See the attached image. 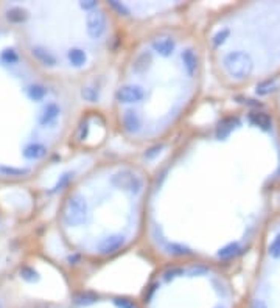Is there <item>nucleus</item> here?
<instances>
[{
    "instance_id": "nucleus-4",
    "label": "nucleus",
    "mask_w": 280,
    "mask_h": 308,
    "mask_svg": "<svg viewBox=\"0 0 280 308\" xmlns=\"http://www.w3.org/2000/svg\"><path fill=\"white\" fill-rule=\"evenodd\" d=\"M140 308H241V302L221 266L175 260L145 286Z\"/></svg>"
},
{
    "instance_id": "nucleus-3",
    "label": "nucleus",
    "mask_w": 280,
    "mask_h": 308,
    "mask_svg": "<svg viewBox=\"0 0 280 308\" xmlns=\"http://www.w3.org/2000/svg\"><path fill=\"white\" fill-rule=\"evenodd\" d=\"M202 42L218 80L231 89L280 77V2L229 7L207 25Z\"/></svg>"
},
{
    "instance_id": "nucleus-2",
    "label": "nucleus",
    "mask_w": 280,
    "mask_h": 308,
    "mask_svg": "<svg viewBox=\"0 0 280 308\" xmlns=\"http://www.w3.org/2000/svg\"><path fill=\"white\" fill-rule=\"evenodd\" d=\"M204 56L202 38L179 25L154 30L133 47L112 104L125 140L148 145L173 134L198 101Z\"/></svg>"
},
{
    "instance_id": "nucleus-1",
    "label": "nucleus",
    "mask_w": 280,
    "mask_h": 308,
    "mask_svg": "<svg viewBox=\"0 0 280 308\" xmlns=\"http://www.w3.org/2000/svg\"><path fill=\"white\" fill-rule=\"evenodd\" d=\"M154 180L173 184L170 207L146 216L145 233L173 220L149 237L173 230L154 251L168 262L195 260L216 266L258 244L272 220L280 192V136L271 112L237 111L193 136L165 162Z\"/></svg>"
},
{
    "instance_id": "nucleus-6",
    "label": "nucleus",
    "mask_w": 280,
    "mask_h": 308,
    "mask_svg": "<svg viewBox=\"0 0 280 308\" xmlns=\"http://www.w3.org/2000/svg\"><path fill=\"white\" fill-rule=\"evenodd\" d=\"M269 112H271V117L275 123L277 133L280 136V87L274 92V97H272V101L269 106Z\"/></svg>"
},
{
    "instance_id": "nucleus-5",
    "label": "nucleus",
    "mask_w": 280,
    "mask_h": 308,
    "mask_svg": "<svg viewBox=\"0 0 280 308\" xmlns=\"http://www.w3.org/2000/svg\"><path fill=\"white\" fill-rule=\"evenodd\" d=\"M258 251L254 279L241 308H280V212L269 221Z\"/></svg>"
},
{
    "instance_id": "nucleus-7",
    "label": "nucleus",
    "mask_w": 280,
    "mask_h": 308,
    "mask_svg": "<svg viewBox=\"0 0 280 308\" xmlns=\"http://www.w3.org/2000/svg\"><path fill=\"white\" fill-rule=\"evenodd\" d=\"M0 308H2V305H0Z\"/></svg>"
}]
</instances>
